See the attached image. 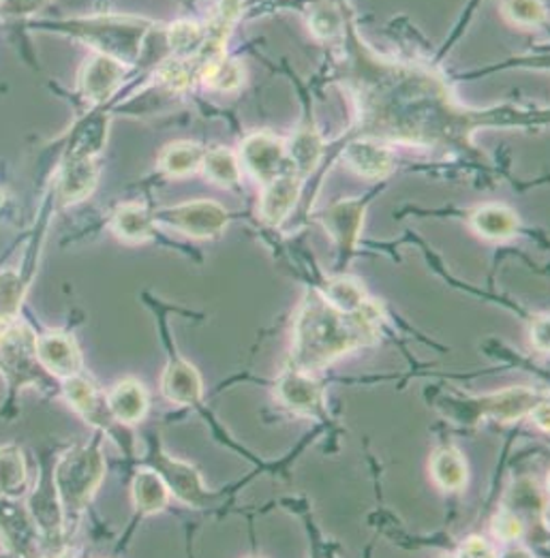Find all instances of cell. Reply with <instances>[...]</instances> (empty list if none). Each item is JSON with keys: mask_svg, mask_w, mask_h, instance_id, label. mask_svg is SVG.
<instances>
[{"mask_svg": "<svg viewBox=\"0 0 550 558\" xmlns=\"http://www.w3.org/2000/svg\"><path fill=\"white\" fill-rule=\"evenodd\" d=\"M382 317L384 311L373 300L356 313H343L322 293H311L296 319L294 368L313 373L336 357L373 342L382 326Z\"/></svg>", "mask_w": 550, "mask_h": 558, "instance_id": "cell-1", "label": "cell"}, {"mask_svg": "<svg viewBox=\"0 0 550 558\" xmlns=\"http://www.w3.org/2000/svg\"><path fill=\"white\" fill-rule=\"evenodd\" d=\"M104 473V456L97 446L75 447L62 456L56 466L55 488L67 515L80 513L88 505Z\"/></svg>", "mask_w": 550, "mask_h": 558, "instance_id": "cell-2", "label": "cell"}, {"mask_svg": "<svg viewBox=\"0 0 550 558\" xmlns=\"http://www.w3.org/2000/svg\"><path fill=\"white\" fill-rule=\"evenodd\" d=\"M148 26V22L133 17H95L91 22L73 24V33L97 48L99 54L124 62L138 57Z\"/></svg>", "mask_w": 550, "mask_h": 558, "instance_id": "cell-3", "label": "cell"}, {"mask_svg": "<svg viewBox=\"0 0 550 558\" xmlns=\"http://www.w3.org/2000/svg\"><path fill=\"white\" fill-rule=\"evenodd\" d=\"M155 221L166 225L169 229L180 231L193 240H211L223 233L227 227V210L211 199H195L189 204H180L174 208L153 215Z\"/></svg>", "mask_w": 550, "mask_h": 558, "instance_id": "cell-4", "label": "cell"}, {"mask_svg": "<svg viewBox=\"0 0 550 558\" xmlns=\"http://www.w3.org/2000/svg\"><path fill=\"white\" fill-rule=\"evenodd\" d=\"M37 340L26 326H4L0 332V368L9 381L28 384L37 379Z\"/></svg>", "mask_w": 550, "mask_h": 558, "instance_id": "cell-5", "label": "cell"}, {"mask_svg": "<svg viewBox=\"0 0 550 558\" xmlns=\"http://www.w3.org/2000/svg\"><path fill=\"white\" fill-rule=\"evenodd\" d=\"M247 171L258 178L260 182H271L278 173L287 171L283 169L287 161L285 144L271 135V133H255L244 140L240 148V159H238Z\"/></svg>", "mask_w": 550, "mask_h": 558, "instance_id": "cell-6", "label": "cell"}, {"mask_svg": "<svg viewBox=\"0 0 550 558\" xmlns=\"http://www.w3.org/2000/svg\"><path fill=\"white\" fill-rule=\"evenodd\" d=\"M124 77V62L108 54H95L80 73V93L93 104L101 106L118 90Z\"/></svg>", "mask_w": 550, "mask_h": 558, "instance_id": "cell-7", "label": "cell"}, {"mask_svg": "<svg viewBox=\"0 0 550 558\" xmlns=\"http://www.w3.org/2000/svg\"><path fill=\"white\" fill-rule=\"evenodd\" d=\"M276 396L287 409L300 415H315L324 409V393L320 386L311 379L309 373L294 366L280 375L276 384Z\"/></svg>", "mask_w": 550, "mask_h": 558, "instance_id": "cell-8", "label": "cell"}, {"mask_svg": "<svg viewBox=\"0 0 550 558\" xmlns=\"http://www.w3.org/2000/svg\"><path fill=\"white\" fill-rule=\"evenodd\" d=\"M302 189V175L296 173L294 169H287L278 173L271 182H266V189L260 199V215L268 225H280L294 206L298 204Z\"/></svg>", "mask_w": 550, "mask_h": 558, "instance_id": "cell-9", "label": "cell"}, {"mask_svg": "<svg viewBox=\"0 0 550 558\" xmlns=\"http://www.w3.org/2000/svg\"><path fill=\"white\" fill-rule=\"evenodd\" d=\"M540 393L525 386H514L495 391L489 398L480 400V415H487L499 424H512L525 415L540 402Z\"/></svg>", "mask_w": 550, "mask_h": 558, "instance_id": "cell-10", "label": "cell"}, {"mask_svg": "<svg viewBox=\"0 0 550 558\" xmlns=\"http://www.w3.org/2000/svg\"><path fill=\"white\" fill-rule=\"evenodd\" d=\"M157 471L162 473V477L169 488V495H174L176 499H180L187 505H193V507L206 505V499H208L206 488L202 484L200 473L191 464L162 456Z\"/></svg>", "mask_w": 550, "mask_h": 558, "instance_id": "cell-11", "label": "cell"}, {"mask_svg": "<svg viewBox=\"0 0 550 558\" xmlns=\"http://www.w3.org/2000/svg\"><path fill=\"white\" fill-rule=\"evenodd\" d=\"M37 360L55 377L69 379L80 373L82 355L77 344L64 335H48L37 340Z\"/></svg>", "mask_w": 550, "mask_h": 558, "instance_id": "cell-12", "label": "cell"}, {"mask_svg": "<svg viewBox=\"0 0 550 558\" xmlns=\"http://www.w3.org/2000/svg\"><path fill=\"white\" fill-rule=\"evenodd\" d=\"M64 381V396L82 417H86L95 426H106L110 422L108 398L101 396V391L91 379L73 375Z\"/></svg>", "mask_w": 550, "mask_h": 558, "instance_id": "cell-13", "label": "cell"}, {"mask_svg": "<svg viewBox=\"0 0 550 558\" xmlns=\"http://www.w3.org/2000/svg\"><path fill=\"white\" fill-rule=\"evenodd\" d=\"M97 184V166L93 157H71L67 155V161L60 169L58 178V193L64 204L82 202L93 193Z\"/></svg>", "mask_w": 550, "mask_h": 558, "instance_id": "cell-14", "label": "cell"}, {"mask_svg": "<svg viewBox=\"0 0 550 558\" xmlns=\"http://www.w3.org/2000/svg\"><path fill=\"white\" fill-rule=\"evenodd\" d=\"M162 388L166 393L167 400L180 407H191L195 402H200L202 393H204V384H202V375L198 373V368L184 360L171 362L164 373V381Z\"/></svg>", "mask_w": 550, "mask_h": 558, "instance_id": "cell-15", "label": "cell"}, {"mask_svg": "<svg viewBox=\"0 0 550 558\" xmlns=\"http://www.w3.org/2000/svg\"><path fill=\"white\" fill-rule=\"evenodd\" d=\"M345 163L358 175L369 180H382L392 171V157L380 142L356 140L345 148Z\"/></svg>", "mask_w": 550, "mask_h": 558, "instance_id": "cell-16", "label": "cell"}, {"mask_svg": "<svg viewBox=\"0 0 550 558\" xmlns=\"http://www.w3.org/2000/svg\"><path fill=\"white\" fill-rule=\"evenodd\" d=\"M111 417L122 424H138L148 411V391L138 379H122L108 396Z\"/></svg>", "mask_w": 550, "mask_h": 558, "instance_id": "cell-17", "label": "cell"}, {"mask_svg": "<svg viewBox=\"0 0 550 558\" xmlns=\"http://www.w3.org/2000/svg\"><path fill=\"white\" fill-rule=\"evenodd\" d=\"M362 219H364V208L358 202H343L332 206L324 217V223L331 231L332 238L345 251H349L358 242V235L362 231Z\"/></svg>", "mask_w": 550, "mask_h": 558, "instance_id": "cell-18", "label": "cell"}, {"mask_svg": "<svg viewBox=\"0 0 550 558\" xmlns=\"http://www.w3.org/2000/svg\"><path fill=\"white\" fill-rule=\"evenodd\" d=\"M167 501H169V488L162 473L157 469H140L133 480L135 509L144 515H153L164 511Z\"/></svg>", "mask_w": 550, "mask_h": 558, "instance_id": "cell-19", "label": "cell"}, {"mask_svg": "<svg viewBox=\"0 0 550 558\" xmlns=\"http://www.w3.org/2000/svg\"><path fill=\"white\" fill-rule=\"evenodd\" d=\"M471 227L487 240H510L518 231V217L507 206L487 204L471 215Z\"/></svg>", "mask_w": 550, "mask_h": 558, "instance_id": "cell-20", "label": "cell"}, {"mask_svg": "<svg viewBox=\"0 0 550 558\" xmlns=\"http://www.w3.org/2000/svg\"><path fill=\"white\" fill-rule=\"evenodd\" d=\"M287 161L291 163V169L300 175H307L320 166L322 155H324V142L313 129H300L285 146Z\"/></svg>", "mask_w": 550, "mask_h": 558, "instance_id": "cell-21", "label": "cell"}, {"mask_svg": "<svg viewBox=\"0 0 550 558\" xmlns=\"http://www.w3.org/2000/svg\"><path fill=\"white\" fill-rule=\"evenodd\" d=\"M431 475L438 486L456 493L467 484V462L465 456L456 447H441L431 458Z\"/></svg>", "mask_w": 550, "mask_h": 558, "instance_id": "cell-22", "label": "cell"}, {"mask_svg": "<svg viewBox=\"0 0 550 558\" xmlns=\"http://www.w3.org/2000/svg\"><path fill=\"white\" fill-rule=\"evenodd\" d=\"M153 225H155V217L135 204L120 206L111 219V227H113L116 235L127 242L148 240L153 233Z\"/></svg>", "mask_w": 550, "mask_h": 558, "instance_id": "cell-23", "label": "cell"}, {"mask_svg": "<svg viewBox=\"0 0 550 558\" xmlns=\"http://www.w3.org/2000/svg\"><path fill=\"white\" fill-rule=\"evenodd\" d=\"M26 464L17 447H0V497L20 499L26 490Z\"/></svg>", "mask_w": 550, "mask_h": 558, "instance_id": "cell-24", "label": "cell"}, {"mask_svg": "<svg viewBox=\"0 0 550 558\" xmlns=\"http://www.w3.org/2000/svg\"><path fill=\"white\" fill-rule=\"evenodd\" d=\"M204 148L195 142H176L169 144L162 155V169L167 175L182 178L202 168L204 161Z\"/></svg>", "mask_w": 550, "mask_h": 558, "instance_id": "cell-25", "label": "cell"}, {"mask_svg": "<svg viewBox=\"0 0 550 558\" xmlns=\"http://www.w3.org/2000/svg\"><path fill=\"white\" fill-rule=\"evenodd\" d=\"M204 84L211 90H220V93H231L238 90L244 84V66L236 58L220 57L211 62L202 75Z\"/></svg>", "mask_w": 550, "mask_h": 558, "instance_id": "cell-26", "label": "cell"}, {"mask_svg": "<svg viewBox=\"0 0 550 558\" xmlns=\"http://www.w3.org/2000/svg\"><path fill=\"white\" fill-rule=\"evenodd\" d=\"M200 169L220 186H234L240 182V161L229 148L223 146L206 150Z\"/></svg>", "mask_w": 550, "mask_h": 558, "instance_id": "cell-27", "label": "cell"}, {"mask_svg": "<svg viewBox=\"0 0 550 558\" xmlns=\"http://www.w3.org/2000/svg\"><path fill=\"white\" fill-rule=\"evenodd\" d=\"M322 295L331 302L334 308H338L343 313H356L371 302L364 287L358 280L347 279V277L332 280Z\"/></svg>", "mask_w": 550, "mask_h": 558, "instance_id": "cell-28", "label": "cell"}, {"mask_svg": "<svg viewBox=\"0 0 550 558\" xmlns=\"http://www.w3.org/2000/svg\"><path fill=\"white\" fill-rule=\"evenodd\" d=\"M108 133V120L104 116L88 118L75 133L71 144V157H95L104 144Z\"/></svg>", "mask_w": 550, "mask_h": 558, "instance_id": "cell-29", "label": "cell"}, {"mask_svg": "<svg viewBox=\"0 0 550 558\" xmlns=\"http://www.w3.org/2000/svg\"><path fill=\"white\" fill-rule=\"evenodd\" d=\"M501 11L512 24L525 28L542 26L549 17L545 0H503Z\"/></svg>", "mask_w": 550, "mask_h": 558, "instance_id": "cell-30", "label": "cell"}, {"mask_svg": "<svg viewBox=\"0 0 550 558\" xmlns=\"http://www.w3.org/2000/svg\"><path fill=\"white\" fill-rule=\"evenodd\" d=\"M202 39H204V26H200L198 22H189V20L176 22L167 35L171 52L180 58H193Z\"/></svg>", "mask_w": 550, "mask_h": 558, "instance_id": "cell-31", "label": "cell"}, {"mask_svg": "<svg viewBox=\"0 0 550 558\" xmlns=\"http://www.w3.org/2000/svg\"><path fill=\"white\" fill-rule=\"evenodd\" d=\"M24 298V284L15 272L0 275V326H9Z\"/></svg>", "mask_w": 550, "mask_h": 558, "instance_id": "cell-32", "label": "cell"}, {"mask_svg": "<svg viewBox=\"0 0 550 558\" xmlns=\"http://www.w3.org/2000/svg\"><path fill=\"white\" fill-rule=\"evenodd\" d=\"M309 22H311V31L322 39H332L343 33V17L331 4H322L313 9Z\"/></svg>", "mask_w": 550, "mask_h": 558, "instance_id": "cell-33", "label": "cell"}, {"mask_svg": "<svg viewBox=\"0 0 550 558\" xmlns=\"http://www.w3.org/2000/svg\"><path fill=\"white\" fill-rule=\"evenodd\" d=\"M523 520L514 511H499L493 520V533L503 542H514L523 535Z\"/></svg>", "mask_w": 550, "mask_h": 558, "instance_id": "cell-34", "label": "cell"}, {"mask_svg": "<svg viewBox=\"0 0 550 558\" xmlns=\"http://www.w3.org/2000/svg\"><path fill=\"white\" fill-rule=\"evenodd\" d=\"M531 342L540 353L549 351V317L540 315L531 324Z\"/></svg>", "mask_w": 550, "mask_h": 558, "instance_id": "cell-35", "label": "cell"}, {"mask_svg": "<svg viewBox=\"0 0 550 558\" xmlns=\"http://www.w3.org/2000/svg\"><path fill=\"white\" fill-rule=\"evenodd\" d=\"M461 557L487 558L493 557V548L482 539V537H469L461 548H458Z\"/></svg>", "mask_w": 550, "mask_h": 558, "instance_id": "cell-36", "label": "cell"}, {"mask_svg": "<svg viewBox=\"0 0 550 558\" xmlns=\"http://www.w3.org/2000/svg\"><path fill=\"white\" fill-rule=\"evenodd\" d=\"M529 415H531L534 424H536L540 430L549 433V402H547L545 398L529 411Z\"/></svg>", "mask_w": 550, "mask_h": 558, "instance_id": "cell-37", "label": "cell"}, {"mask_svg": "<svg viewBox=\"0 0 550 558\" xmlns=\"http://www.w3.org/2000/svg\"><path fill=\"white\" fill-rule=\"evenodd\" d=\"M4 204V193H2V189H0V206Z\"/></svg>", "mask_w": 550, "mask_h": 558, "instance_id": "cell-38", "label": "cell"}]
</instances>
